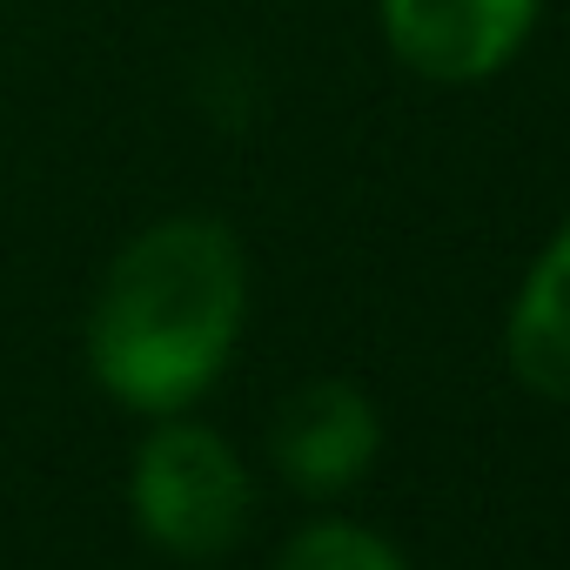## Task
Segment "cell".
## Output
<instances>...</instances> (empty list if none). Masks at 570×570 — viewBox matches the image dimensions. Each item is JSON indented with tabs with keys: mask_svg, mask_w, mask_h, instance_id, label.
Wrapping results in <instances>:
<instances>
[{
	"mask_svg": "<svg viewBox=\"0 0 570 570\" xmlns=\"http://www.w3.org/2000/svg\"><path fill=\"white\" fill-rule=\"evenodd\" d=\"M537 0H383L390 48L430 81H483L503 68Z\"/></svg>",
	"mask_w": 570,
	"mask_h": 570,
	"instance_id": "3957f363",
	"label": "cell"
},
{
	"mask_svg": "<svg viewBox=\"0 0 570 570\" xmlns=\"http://www.w3.org/2000/svg\"><path fill=\"white\" fill-rule=\"evenodd\" d=\"M376 456V410L350 383H309L275 410V463L296 490H343Z\"/></svg>",
	"mask_w": 570,
	"mask_h": 570,
	"instance_id": "277c9868",
	"label": "cell"
},
{
	"mask_svg": "<svg viewBox=\"0 0 570 570\" xmlns=\"http://www.w3.org/2000/svg\"><path fill=\"white\" fill-rule=\"evenodd\" d=\"M510 363L537 396L570 403V228L543 248L510 309Z\"/></svg>",
	"mask_w": 570,
	"mask_h": 570,
	"instance_id": "5b68a950",
	"label": "cell"
},
{
	"mask_svg": "<svg viewBox=\"0 0 570 570\" xmlns=\"http://www.w3.org/2000/svg\"><path fill=\"white\" fill-rule=\"evenodd\" d=\"M275 570H403V557L356 523H316L282 550Z\"/></svg>",
	"mask_w": 570,
	"mask_h": 570,
	"instance_id": "8992f818",
	"label": "cell"
},
{
	"mask_svg": "<svg viewBox=\"0 0 570 570\" xmlns=\"http://www.w3.org/2000/svg\"><path fill=\"white\" fill-rule=\"evenodd\" d=\"M135 510L175 557H222L248 523V483L222 436L168 423L135 456Z\"/></svg>",
	"mask_w": 570,
	"mask_h": 570,
	"instance_id": "7a4b0ae2",
	"label": "cell"
},
{
	"mask_svg": "<svg viewBox=\"0 0 570 570\" xmlns=\"http://www.w3.org/2000/svg\"><path fill=\"white\" fill-rule=\"evenodd\" d=\"M242 330V248L222 222L175 215L135 235L88 323L95 376L135 410H175L208 390Z\"/></svg>",
	"mask_w": 570,
	"mask_h": 570,
	"instance_id": "6da1fadb",
	"label": "cell"
}]
</instances>
